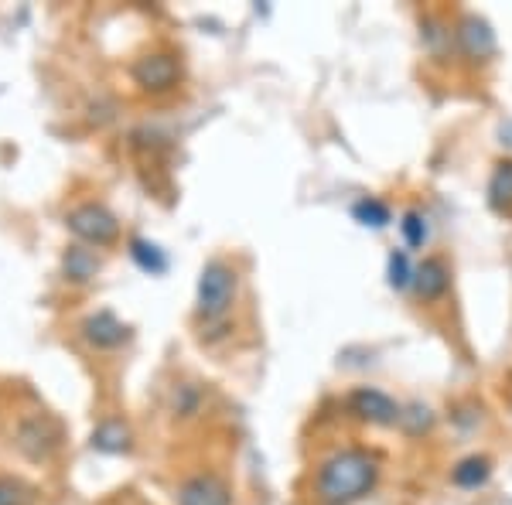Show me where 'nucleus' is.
Here are the masks:
<instances>
[{
  "label": "nucleus",
  "instance_id": "nucleus-6",
  "mask_svg": "<svg viewBox=\"0 0 512 505\" xmlns=\"http://www.w3.org/2000/svg\"><path fill=\"white\" fill-rule=\"evenodd\" d=\"M454 41H458L461 55H465L468 62H489L495 55V31L489 28V21L478 18V14H468V18L458 21Z\"/></svg>",
  "mask_w": 512,
  "mask_h": 505
},
{
  "label": "nucleus",
  "instance_id": "nucleus-7",
  "mask_svg": "<svg viewBox=\"0 0 512 505\" xmlns=\"http://www.w3.org/2000/svg\"><path fill=\"white\" fill-rule=\"evenodd\" d=\"M178 505H233L229 485L216 475H195L181 485Z\"/></svg>",
  "mask_w": 512,
  "mask_h": 505
},
{
  "label": "nucleus",
  "instance_id": "nucleus-8",
  "mask_svg": "<svg viewBox=\"0 0 512 505\" xmlns=\"http://www.w3.org/2000/svg\"><path fill=\"white\" fill-rule=\"evenodd\" d=\"M82 335H86L89 345H96V349H117L130 338V328L123 325L117 314L110 311H99L93 318L82 321Z\"/></svg>",
  "mask_w": 512,
  "mask_h": 505
},
{
  "label": "nucleus",
  "instance_id": "nucleus-10",
  "mask_svg": "<svg viewBox=\"0 0 512 505\" xmlns=\"http://www.w3.org/2000/svg\"><path fill=\"white\" fill-rule=\"evenodd\" d=\"M492 478V461L485 458V454H468V458H461L458 465L451 468V482L458 488H482L485 482Z\"/></svg>",
  "mask_w": 512,
  "mask_h": 505
},
{
  "label": "nucleus",
  "instance_id": "nucleus-9",
  "mask_svg": "<svg viewBox=\"0 0 512 505\" xmlns=\"http://www.w3.org/2000/svg\"><path fill=\"white\" fill-rule=\"evenodd\" d=\"M414 287L424 301H441L444 294L451 291V270L441 256H427L424 263L417 267V277H414Z\"/></svg>",
  "mask_w": 512,
  "mask_h": 505
},
{
  "label": "nucleus",
  "instance_id": "nucleus-17",
  "mask_svg": "<svg viewBox=\"0 0 512 505\" xmlns=\"http://www.w3.org/2000/svg\"><path fill=\"white\" fill-rule=\"evenodd\" d=\"M65 270H69L72 280H89L99 270V260L89 250H69V256H65Z\"/></svg>",
  "mask_w": 512,
  "mask_h": 505
},
{
  "label": "nucleus",
  "instance_id": "nucleus-2",
  "mask_svg": "<svg viewBox=\"0 0 512 505\" xmlns=\"http://www.w3.org/2000/svg\"><path fill=\"white\" fill-rule=\"evenodd\" d=\"M236 291H239V277L229 263H222V260L205 263L202 277H198V301H195L198 318L202 321L226 318L236 301Z\"/></svg>",
  "mask_w": 512,
  "mask_h": 505
},
{
  "label": "nucleus",
  "instance_id": "nucleus-14",
  "mask_svg": "<svg viewBox=\"0 0 512 505\" xmlns=\"http://www.w3.org/2000/svg\"><path fill=\"white\" fill-rule=\"evenodd\" d=\"M414 277H417V267L410 263V253L407 250H393L390 260H386V280L396 294L410 291L414 287Z\"/></svg>",
  "mask_w": 512,
  "mask_h": 505
},
{
  "label": "nucleus",
  "instance_id": "nucleus-21",
  "mask_svg": "<svg viewBox=\"0 0 512 505\" xmlns=\"http://www.w3.org/2000/svg\"><path fill=\"white\" fill-rule=\"evenodd\" d=\"M499 137H502V144H506V147H512V123H506V127L499 130Z\"/></svg>",
  "mask_w": 512,
  "mask_h": 505
},
{
  "label": "nucleus",
  "instance_id": "nucleus-18",
  "mask_svg": "<svg viewBox=\"0 0 512 505\" xmlns=\"http://www.w3.org/2000/svg\"><path fill=\"white\" fill-rule=\"evenodd\" d=\"M93 444L103 447V451H127V447H130V434H127V427H120V424H106V427L96 430Z\"/></svg>",
  "mask_w": 512,
  "mask_h": 505
},
{
  "label": "nucleus",
  "instance_id": "nucleus-19",
  "mask_svg": "<svg viewBox=\"0 0 512 505\" xmlns=\"http://www.w3.org/2000/svg\"><path fill=\"white\" fill-rule=\"evenodd\" d=\"M400 424H403V430H407L410 437H417V434H424V430H431L434 413L427 407H420V403H414V407H407L400 413Z\"/></svg>",
  "mask_w": 512,
  "mask_h": 505
},
{
  "label": "nucleus",
  "instance_id": "nucleus-11",
  "mask_svg": "<svg viewBox=\"0 0 512 505\" xmlns=\"http://www.w3.org/2000/svg\"><path fill=\"white\" fill-rule=\"evenodd\" d=\"M352 219L359 222L362 229H386L393 222V212H390V205H386L383 198L366 195V198H359V202L352 205Z\"/></svg>",
  "mask_w": 512,
  "mask_h": 505
},
{
  "label": "nucleus",
  "instance_id": "nucleus-5",
  "mask_svg": "<svg viewBox=\"0 0 512 505\" xmlns=\"http://www.w3.org/2000/svg\"><path fill=\"white\" fill-rule=\"evenodd\" d=\"M181 65L171 52H151L134 62V82L147 93H164V89L178 86Z\"/></svg>",
  "mask_w": 512,
  "mask_h": 505
},
{
  "label": "nucleus",
  "instance_id": "nucleus-3",
  "mask_svg": "<svg viewBox=\"0 0 512 505\" xmlns=\"http://www.w3.org/2000/svg\"><path fill=\"white\" fill-rule=\"evenodd\" d=\"M349 410L359 420H366V424H379V427L400 424V413H403L400 403H396L390 393L376 389V386L352 389V393H349Z\"/></svg>",
  "mask_w": 512,
  "mask_h": 505
},
{
  "label": "nucleus",
  "instance_id": "nucleus-20",
  "mask_svg": "<svg viewBox=\"0 0 512 505\" xmlns=\"http://www.w3.org/2000/svg\"><path fill=\"white\" fill-rule=\"evenodd\" d=\"M0 505H28V492L11 478H0Z\"/></svg>",
  "mask_w": 512,
  "mask_h": 505
},
{
  "label": "nucleus",
  "instance_id": "nucleus-16",
  "mask_svg": "<svg viewBox=\"0 0 512 505\" xmlns=\"http://www.w3.org/2000/svg\"><path fill=\"white\" fill-rule=\"evenodd\" d=\"M130 256H134V260L140 263V270H147V273H161L164 267H168L164 253L154 243H147V239H134V243H130Z\"/></svg>",
  "mask_w": 512,
  "mask_h": 505
},
{
  "label": "nucleus",
  "instance_id": "nucleus-13",
  "mask_svg": "<svg viewBox=\"0 0 512 505\" xmlns=\"http://www.w3.org/2000/svg\"><path fill=\"white\" fill-rule=\"evenodd\" d=\"M400 236L407 243V250H424L427 239H431V226H427V215L420 209H407L400 215Z\"/></svg>",
  "mask_w": 512,
  "mask_h": 505
},
{
  "label": "nucleus",
  "instance_id": "nucleus-12",
  "mask_svg": "<svg viewBox=\"0 0 512 505\" xmlns=\"http://www.w3.org/2000/svg\"><path fill=\"white\" fill-rule=\"evenodd\" d=\"M489 202L492 209L509 212L512 209V161H499L489 178Z\"/></svg>",
  "mask_w": 512,
  "mask_h": 505
},
{
  "label": "nucleus",
  "instance_id": "nucleus-1",
  "mask_svg": "<svg viewBox=\"0 0 512 505\" xmlns=\"http://www.w3.org/2000/svg\"><path fill=\"white\" fill-rule=\"evenodd\" d=\"M379 482V458L362 447H342L318 468L315 488L325 505H352L366 499Z\"/></svg>",
  "mask_w": 512,
  "mask_h": 505
},
{
  "label": "nucleus",
  "instance_id": "nucleus-15",
  "mask_svg": "<svg viewBox=\"0 0 512 505\" xmlns=\"http://www.w3.org/2000/svg\"><path fill=\"white\" fill-rule=\"evenodd\" d=\"M420 38H424V48L434 55V59H444L451 48V31L448 24H444L441 18H424L420 21Z\"/></svg>",
  "mask_w": 512,
  "mask_h": 505
},
{
  "label": "nucleus",
  "instance_id": "nucleus-4",
  "mask_svg": "<svg viewBox=\"0 0 512 505\" xmlns=\"http://www.w3.org/2000/svg\"><path fill=\"white\" fill-rule=\"evenodd\" d=\"M69 229H72V233H76L79 239L93 243V246H106V243H113V239L120 236V222L113 219V215L106 212L103 205H96V202L72 209V212H69Z\"/></svg>",
  "mask_w": 512,
  "mask_h": 505
}]
</instances>
